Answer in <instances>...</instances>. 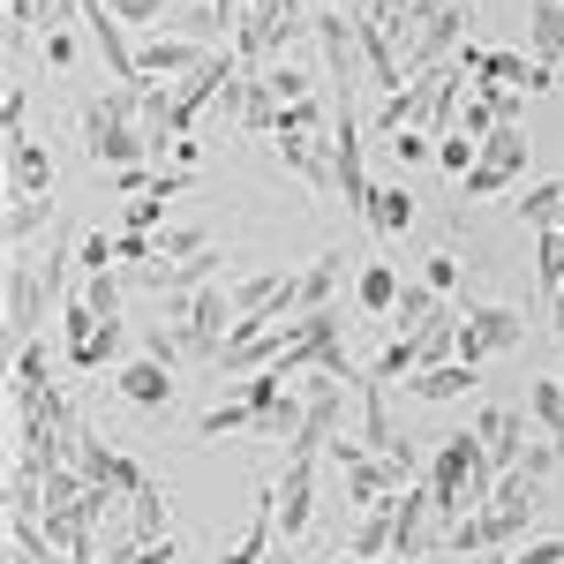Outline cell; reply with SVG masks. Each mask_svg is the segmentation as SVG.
I'll return each instance as SVG.
<instances>
[{
  "label": "cell",
  "mask_w": 564,
  "mask_h": 564,
  "mask_svg": "<svg viewBox=\"0 0 564 564\" xmlns=\"http://www.w3.org/2000/svg\"><path fill=\"white\" fill-rule=\"evenodd\" d=\"M84 159L98 174H129L151 159L143 135V84H106L98 98H84Z\"/></svg>",
  "instance_id": "6da1fadb"
},
{
  "label": "cell",
  "mask_w": 564,
  "mask_h": 564,
  "mask_svg": "<svg viewBox=\"0 0 564 564\" xmlns=\"http://www.w3.org/2000/svg\"><path fill=\"white\" fill-rule=\"evenodd\" d=\"M422 481H430L436 520H444V527H459L467 512H481V505L497 497V467H489V452H481L475 430H452V436H444Z\"/></svg>",
  "instance_id": "7a4b0ae2"
},
{
  "label": "cell",
  "mask_w": 564,
  "mask_h": 564,
  "mask_svg": "<svg viewBox=\"0 0 564 564\" xmlns=\"http://www.w3.org/2000/svg\"><path fill=\"white\" fill-rule=\"evenodd\" d=\"M76 444H84V414H76V399L61 384L15 406V444H8V459L53 475V467H76Z\"/></svg>",
  "instance_id": "3957f363"
},
{
  "label": "cell",
  "mask_w": 564,
  "mask_h": 564,
  "mask_svg": "<svg viewBox=\"0 0 564 564\" xmlns=\"http://www.w3.org/2000/svg\"><path fill=\"white\" fill-rule=\"evenodd\" d=\"M174 316H166V332L181 339V354H196V361H218L226 339L241 332V308H234V286L218 279V286H196V294H166Z\"/></svg>",
  "instance_id": "277c9868"
},
{
  "label": "cell",
  "mask_w": 564,
  "mask_h": 564,
  "mask_svg": "<svg viewBox=\"0 0 564 564\" xmlns=\"http://www.w3.org/2000/svg\"><path fill=\"white\" fill-rule=\"evenodd\" d=\"M332 475H339V489H347L354 512H369V505H384V497H399V489H414V467H399V459H384V452H369L361 436H332Z\"/></svg>",
  "instance_id": "5b68a950"
},
{
  "label": "cell",
  "mask_w": 564,
  "mask_h": 564,
  "mask_svg": "<svg viewBox=\"0 0 564 564\" xmlns=\"http://www.w3.org/2000/svg\"><path fill=\"white\" fill-rule=\"evenodd\" d=\"M467 31H475V8H467V0H422V8H414V45L399 53L406 76H436V68H452L459 45H467Z\"/></svg>",
  "instance_id": "8992f818"
},
{
  "label": "cell",
  "mask_w": 564,
  "mask_h": 564,
  "mask_svg": "<svg viewBox=\"0 0 564 564\" xmlns=\"http://www.w3.org/2000/svg\"><path fill=\"white\" fill-rule=\"evenodd\" d=\"M332 181H339L347 212L369 218L377 181H369V166H361V113H354V84H339V98H332Z\"/></svg>",
  "instance_id": "52a82bcc"
},
{
  "label": "cell",
  "mask_w": 564,
  "mask_h": 564,
  "mask_svg": "<svg viewBox=\"0 0 564 564\" xmlns=\"http://www.w3.org/2000/svg\"><path fill=\"white\" fill-rule=\"evenodd\" d=\"M527 151H534V143H527V129H520V121L489 129V135H481L475 174L459 181V196H467V204H489V196H505L512 181H527Z\"/></svg>",
  "instance_id": "ba28073f"
},
{
  "label": "cell",
  "mask_w": 564,
  "mask_h": 564,
  "mask_svg": "<svg viewBox=\"0 0 564 564\" xmlns=\"http://www.w3.org/2000/svg\"><path fill=\"white\" fill-rule=\"evenodd\" d=\"M527 339V316L512 302H459V361H497Z\"/></svg>",
  "instance_id": "9c48e42d"
},
{
  "label": "cell",
  "mask_w": 564,
  "mask_h": 564,
  "mask_svg": "<svg viewBox=\"0 0 564 564\" xmlns=\"http://www.w3.org/2000/svg\"><path fill=\"white\" fill-rule=\"evenodd\" d=\"M212 53L218 45H204L196 31H151V39H135V76H143V84H181V76H196Z\"/></svg>",
  "instance_id": "30bf717a"
},
{
  "label": "cell",
  "mask_w": 564,
  "mask_h": 564,
  "mask_svg": "<svg viewBox=\"0 0 564 564\" xmlns=\"http://www.w3.org/2000/svg\"><path fill=\"white\" fill-rule=\"evenodd\" d=\"M45 308H53V286L39 279V263L8 257V347H31V339H39Z\"/></svg>",
  "instance_id": "8fae6325"
},
{
  "label": "cell",
  "mask_w": 564,
  "mask_h": 564,
  "mask_svg": "<svg viewBox=\"0 0 564 564\" xmlns=\"http://www.w3.org/2000/svg\"><path fill=\"white\" fill-rule=\"evenodd\" d=\"M61 324H68V361H76L84 377H98V369L121 354V324L98 316L90 302H68V308H61Z\"/></svg>",
  "instance_id": "7c38bea8"
},
{
  "label": "cell",
  "mask_w": 564,
  "mask_h": 564,
  "mask_svg": "<svg viewBox=\"0 0 564 564\" xmlns=\"http://www.w3.org/2000/svg\"><path fill=\"white\" fill-rule=\"evenodd\" d=\"M271 497H279V542L294 550V542L308 534V520H316V459L286 452V475L271 481Z\"/></svg>",
  "instance_id": "4fadbf2b"
},
{
  "label": "cell",
  "mask_w": 564,
  "mask_h": 564,
  "mask_svg": "<svg viewBox=\"0 0 564 564\" xmlns=\"http://www.w3.org/2000/svg\"><path fill=\"white\" fill-rule=\"evenodd\" d=\"M467 430L481 436V452H489L497 481H505V475H512V467L527 459V414H520V406H481V414L467 422Z\"/></svg>",
  "instance_id": "5bb4252c"
},
{
  "label": "cell",
  "mask_w": 564,
  "mask_h": 564,
  "mask_svg": "<svg viewBox=\"0 0 564 564\" xmlns=\"http://www.w3.org/2000/svg\"><path fill=\"white\" fill-rule=\"evenodd\" d=\"M339 279H347V257L339 249H324V257L308 263V271H294V294L271 308V316H286V324H302V316H316V308H332V294H339Z\"/></svg>",
  "instance_id": "9a60e30c"
},
{
  "label": "cell",
  "mask_w": 564,
  "mask_h": 564,
  "mask_svg": "<svg viewBox=\"0 0 564 564\" xmlns=\"http://www.w3.org/2000/svg\"><path fill=\"white\" fill-rule=\"evenodd\" d=\"M174 534V497L159 489V481H143L129 505H121V527L106 534V542H166Z\"/></svg>",
  "instance_id": "2e32d148"
},
{
  "label": "cell",
  "mask_w": 564,
  "mask_h": 564,
  "mask_svg": "<svg viewBox=\"0 0 564 564\" xmlns=\"http://www.w3.org/2000/svg\"><path fill=\"white\" fill-rule=\"evenodd\" d=\"M76 467H84V481H98V489H113V497H135V489H143V467H135L129 452H113V444H106V436H90L84 430V444H76Z\"/></svg>",
  "instance_id": "e0dca14e"
},
{
  "label": "cell",
  "mask_w": 564,
  "mask_h": 564,
  "mask_svg": "<svg viewBox=\"0 0 564 564\" xmlns=\"http://www.w3.org/2000/svg\"><path fill=\"white\" fill-rule=\"evenodd\" d=\"M354 399H361V444H369V452H384V459H399V467H414V459H406V436H399V422H391V399H384V384H377V377H361V384H354Z\"/></svg>",
  "instance_id": "ac0fdd59"
},
{
  "label": "cell",
  "mask_w": 564,
  "mask_h": 564,
  "mask_svg": "<svg viewBox=\"0 0 564 564\" xmlns=\"http://www.w3.org/2000/svg\"><path fill=\"white\" fill-rule=\"evenodd\" d=\"M113 391L129 399L135 414H166V406H174V369H166V361H151V354H135L129 369L113 377Z\"/></svg>",
  "instance_id": "d6986e66"
},
{
  "label": "cell",
  "mask_w": 564,
  "mask_h": 564,
  "mask_svg": "<svg viewBox=\"0 0 564 564\" xmlns=\"http://www.w3.org/2000/svg\"><path fill=\"white\" fill-rule=\"evenodd\" d=\"M430 98H436V84H430V76H406V84H399V90L384 98V106H377V129H384V135L430 129Z\"/></svg>",
  "instance_id": "ffe728a7"
},
{
  "label": "cell",
  "mask_w": 564,
  "mask_h": 564,
  "mask_svg": "<svg viewBox=\"0 0 564 564\" xmlns=\"http://www.w3.org/2000/svg\"><path fill=\"white\" fill-rule=\"evenodd\" d=\"M481 84H505V90H527V98H534V90L557 84V68L534 61V53H505V45H489V76H481Z\"/></svg>",
  "instance_id": "44dd1931"
},
{
  "label": "cell",
  "mask_w": 564,
  "mask_h": 564,
  "mask_svg": "<svg viewBox=\"0 0 564 564\" xmlns=\"http://www.w3.org/2000/svg\"><path fill=\"white\" fill-rule=\"evenodd\" d=\"M391 534H399V497L354 512V534H347V557H391Z\"/></svg>",
  "instance_id": "7402d4cb"
},
{
  "label": "cell",
  "mask_w": 564,
  "mask_h": 564,
  "mask_svg": "<svg viewBox=\"0 0 564 564\" xmlns=\"http://www.w3.org/2000/svg\"><path fill=\"white\" fill-rule=\"evenodd\" d=\"M467 384H475V361H430V369H414V377H406V399L444 406V399H459Z\"/></svg>",
  "instance_id": "603a6c76"
},
{
  "label": "cell",
  "mask_w": 564,
  "mask_h": 564,
  "mask_svg": "<svg viewBox=\"0 0 564 564\" xmlns=\"http://www.w3.org/2000/svg\"><path fill=\"white\" fill-rule=\"evenodd\" d=\"M527 53L564 68V0H527Z\"/></svg>",
  "instance_id": "cb8c5ba5"
},
{
  "label": "cell",
  "mask_w": 564,
  "mask_h": 564,
  "mask_svg": "<svg viewBox=\"0 0 564 564\" xmlns=\"http://www.w3.org/2000/svg\"><path fill=\"white\" fill-rule=\"evenodd\" d=\"M45 226H53V196H23V188H8V257H23Z\"/></svg>",
  "instance_id": "d4e9b609"
},
{
  "label": "cell",
  "mask_w": 564,
  "mask_h": 564,
  "mask_svg": "<svg viewBox=\"0 0 564 564\" xmlns=\"http://www.w3.org/2000/svg\"><path fill=\"white\" fill-rule=\"evenodd\" d=\"M234 286V308L241 316H271V308L294 294V271H249V279H226Z\"/></svg>",
  "instance_id": "484cf974"
},
{
  "label": "cell",
  "mask_w": 564,
  "mask_h": 564,
  "mask_svg": "<svg viewBox=\"0 0 564 564\" xmlns=\"http://www.w3.org/2000/svg\"><path fill=\"white\" fill-rule=\"evenodd\" d=\"M8 188H23V196H53V151L45 143H8Z\"/></svg>",
  "instance_id": "4316f807"
},
{
  "label": "cell",
  "mask_w": 564,
  "mask_h": 564,
  "mask_svg": "<svg viewBox=\"0 0 564 564\" xmlns=\"http://www.w3.org/2000/svg\"><path fill=\"white\" fill-rule=\"evenodd\" d=\"M271 151H279V159H286L308 188H339V181H332V143H308V135H271Z\"/></svg>",
  "instance_id": "83f0119b"
},
{
  "label": "cell",
  "mask_w": 564,
  "mask_h": 564,
  "mask_svg": "<svg viewBox=\"0 0 564 564\" xmlns=\"http://www.w3.org/2000/svg\"><path fill=\"white\" fill-rule=\"evenodd\" d=\"M436 316H444V294H436L430 279H414V286L399 294V308H391V339H414V332H430Z\"/></svg>",
  "instance_id": "f1b7e54d"
},
{
  "label": "cell",
  "mask_w": 564,
  "mask_h": 564,
  "mask_svg": "<svg viewBox=\"0 0 564 564\" xmlns=\"http://www.w3.org/2000/svg\"><path fill=\"white\" fill-rule=\"evenodd\" d=\"M399 294H406V279H399V263H361V279H354V302L369 308V316H384L399 308Z\"/></svg>",
  "instance_id": "f546056e"
},
{
  "label": "cell",
  "mask_w": 564,
  "mask_h": 564,
  "mask_svg": "<svg viewBox=\"0 0 564 564\" xmlns=\"http://www.w3.org/2000/svg\"><path fill=\"white\" fill-rule=\"evenodd\" d=\"M520 218L534 226V234L564 226V174H550V181H520Z\"/></svg>",
  "instance_id": "4dcf8cb0"
},
{
  "label": "cell",
  "mask_w": 564,
  "mask_h": 564,
  "mask_svg": "<svg viewBox=\"0 0 564 564\" xmlns=\"http://www.w3.org/2000/svg\"><path fill=\"white\" fill-rule=\"evenodd\" d=\"M39 391H53V369H45V347L31 339V347H15V361H8V406H23Z\"/></svg>",
  "instance_id": "1f68e13d"
},
{
  "label": "cell",
  "mask_w": 564,
  "mask_h": 564,
  "mask_svg": "<svg viewBox=\"0 0 564 564\" xmlns=\"http://www.w3.org/2000/svg\"><path fill=\"white\" fill-rule=\"evenodd\" d=\"M279 113H286V106H279V90L263 84V76H249V84H241V129L271 143V135H279Z\"/></svg>",
  "instance_id": "d6a6232c"
},
{
  "label": "cell",
  "mask_w": 564,
  "mask_h": 564,
  "mask_svg": "<svg viewBox=\"0 0 564 564\" xmlns=\"http://www.w3.org/2000/svg\"><path fill=\"white\" fill-rule=\"evenodd\" d=\"M369 226H377L384 241H399V234L414 226V188H406V181H391V188H377V204H369Z\"/></svg>",
  "instance_id": "836d02e7"
},
{
  "label": "cell",
  "mask_w": 564,
  "mask_h": 564,
  "mask_svg": "<svg viewBox=\"0 0 564 564\" xmlns=\"http://www.w3.org/2000/svg\"><path fill=\"white\" fill-rule=\"evenodd\" d=\"M527 414H534V430L564 444V377H542V384H527Z\"/></svg>",
  "instance_id": "e575fe53"
},
{
  "label": "cell",
  "mask_w": 564,
  "mask_h": 564,
  "mask_svg": "<svg viewBox=\"0 0 564 564\" xmlns=\"http://www.w3.org/2000/svg\"><path fill=\"white\" fill-rule=\"evenodd\" d=\"M263 84L279 90V106H302V98H316V84H324V76H316L308 61H294V53H286V61H271V68H263Z\"/></svg>",
  "instance_id": "d590c367"
},
{
  "label": "cell",
  "mask_w": 564,
  "mask_h": 564,
  "mask_svg": "<svg viewBox=\"0 0 564 564\" xmlns=\"http://www.w3.org/2000/svg\"><path fill=\"white\" fill-rule=\"evenodd\" d=\"M241 430H257V406L234 391V399H218V406H204V422H196V436L204 444H218V436H241Z\"/></svg>",
  "instance_id": "8d00e7d4"
},
{
  "label": "cell",
  "mask_w": 564,
  "mask_h": 564,
  "mask_svg": "<svg viewBox=\"0 0 564 564\" xmlns=\"http://www.w3.org/2000/svg\"><path fill=\"white\" fill-rule=\"evenodd\" d=\"M534 279H542V294H564V226L534 234Z\"/></svg>",
  "instance_id": "74e56055"
},
{
  "label": "cell",
  "mask_w": 564,
  "mask_h": 564,
  "mask_svg": "<svg viewBox=\"0 0 564 564\" xmlns=\"http://www.w3.org/2000/svg\"><path fill=\"white\" fill-rule=\"evenodd\" d=\"M181 557V542L166 534V542H106L98 550V564H174Z\"/></svg>",
  "instance_id": "f35d334b"
},
{
  "label": "cell",
  "mask_w": 564,
  "mask_h": 564,
  "mask_svg": "<svg viewBox=\"0 0 564 564\" xmlns=\"http://www.w3.org/2000/svg\"><path fill=\"white\" fill-rule=\"evenodd\" d=\"M475 159H481V143L467 129H452V135H436V166H444V174L452 181H467L475 174Z\"/></svg>",
  "instance_id": "ab89813d"
},
{
  "label": "cell",
  "mask_w": 564,
  "mask_h": 564,
  "mask_svg": "<svg viewBox=\"0 0 564 564\" xmlns=\"http://www.w3.org/2000/svg\"><path fill=\"white\" fill-rule=\"evenodd\" d=\"M204 249H212L204 226H166V234H159V263H188V257H204Z\"/></svg>",
  "instance_id": "60d3db41"
},
{
  "label": "cell",
  "mask_w": 564,
  "mask_h": 564,
  "mask_svg": "<svg viewBox=\"0 0 564 564\" xmlns=\"http://www.w3.org/2000/svg\"><path fill=\"white\" fill-rule=\"evenodd\" d=\"M113 263H129V271H143V263H159V234H113Z\"/></svg>",
  "instance_id": "b9f144b4"
},
{
  "label": "cell",
  "mask_w": 564,
  "mask_h": 564,
  "mask_svg": "<svg viewBox=\"0 0 564 564\" xmlns=\"http://www.w3.org/2000/svg\"><path fill=\"white\" fill-rule=\"evenodd\" d=\"M23 113H31V90L8 76V90H0V135H8V143H23Z\"/></svg>",
  "instance_id": "7bdbcfd3"
},
{
  "label": "cell",
  "mask_w": 564,
  "mask_h": 564,
  "mask_svg": "<svg viewBox=\"0 0 564 564\" xmlns=\"http://www.w3.org/2000/svg\"><path fill=\"white\" fill-rule=\"evenodd\" d=\"M324 106H316V98H302V106H286V113H279V135H308V143H324Z\"/></svg>",
  "instance_id": "ee69618b"
},
{
  "label": "cell",
  "mask_w": 564,
  "mask_h": 564,
  "mask_svg": "<svg viewBox=\"0 0 564 564\" xmlns=\"http://www.w3.org/2000/svg\"><path fill=\"white\" fill-rule=\"evenodd\" d=\"M84 302L98 308V316H113V324H121V271H98V279L84 286Z\"/></svg>",
  "instance_id": "f6af8a7d"
},
{
  "label": "cell",
  "mask_w": 564,
  "mask_h": 564,
  "mask_svg": "<svg viewBox=\"0 0 564 564\" xmlns=\"http://www.w3.org/2000/svg\"><path fill=\"white\" fill-rule=\"evenodd\" d=\"M121 226H129V234H166V196H135Z\"/></svg>",
  "instance_id": "bcb514c9"
},
{
  "label": "cell",
  "mask_w": 564,
  "mask_h": 564,
  "mask_svg": "<svg viewBox=\"0 0 564 564\" xmlns=\"http://www.w3.org/2000/svg\"><path fill=\"white\" fill-rule=\"evenodd\" d=\"M505 564H564V534H534V542H520Z\"/></svg>",
  "instance_id": "7dc6e473"
},
{
  "label": "cell",
  "mask_w": 564,
  "mask_h": 564,
  "mask_svg": "<svg viewBox=\"0 0 564 564\" xmlns=\"http://www.w3.org/2000/svg\"><path fill=\"white\" fill-rule=\"evenodd\" d=\"M76 263H84L90 279H98V271H113V234H84V241H76Z\"/></svg>",
  "instance_id": "c3c4849f"
},
{
  "label": "cell",
  "mask_w": 564,
  "mask_h": 564,
  "mask_svg": "<svg viewBox=\"0 0 564 564\" xmlns=\"http://www.w3.org/2000/svg\"><path fill=\"white\" fill-rule=\"evenodd\" d=\"M391 151H399V166H422V159H436V135L406 129V135H391Z\"/></svg>",
  "instance_id": "681fc988"
},
{
  "label": "cell",
  "mask_w": 564,
  "mask_h": 564,
  "mask_svg": "<svg viewBox=\"0 0 564 564\" xmlns=\"http://www.w3.org/2000/svg\"><path fill=\"white\" fill-rule=\"evenodd\" d=\"M557 459H564V444H550V436H542V444H527L520 475H534V481H550V475H557Z\"/></svg>",
  "instance_id": "f907efd6"
},
{
  "label": "cell",
  "mask_w": 564,
  "mask_h": 564,
  "mask_svg": "<svg viewBox=\"0 0 564 564\" xmlns=\"http://www.w3.org/2000/svg\"><path fill=\"white\" fill-rule=\"evenodd\" d=\"M121 23H166V0H106Z\"/></svg>",
  "instance_id": "816d5d0a"
},
{
  "label": "cell",
  "mask_w": 564,
  "mask_h": 564,
  "mask_svg": "<svg viewBox=\"0 0 564 564\" xmlns=\"http://www.w3.org/2000/svg\"><path fill=\"white\" fill-rule=\"evenodd\" d=\"M422 279H430L436 294H452V286H459V257H452V249H436V257H430V271H422Z\"/></svg>",
  "instance_id": "f5cc1de1"
},
{
  "label": "cell",
  "mask_w": 564,
  "mask_h": 564,
  "mask_svg": "<svg viewBox=\"0 0 564 564\" xmlns=\"http://www.w3.org/2000/svg\"><path fill=\"white\" fill-rule=\"evenodd\" d=\"M76 61V39H68V23L61 31H45V68H68Z\"/></svg>",
  "instance_id": "db71d44e"
},
{
  "label": "cell",
  "mask_w": 564,
  "mask_h": 564,
  "mask_svg": "<svg viewBox=\"0 0 564 564\" xmlns=\"http://www.w3.org/2000/svg\"><path fill=\"white\" fill-rule=\"evenodd\" d=\"M196 151H204L196 135H181V143H166V159H174V166H188V174H196Z\"/></svg>",
  "instance_id": "11a10c76"
},
{
  "label": "cell",
  "mask_w": 564,
  "mask_h": 564,
  "mask_svg": "<svg viewBox=\"0 0 564 564\" xmlns=\"http://www.w3.org/2000/svg\"><path fill=\"white\" fill-rule=\"evenodd\" d=\"M339 564H406V557H347V550H339Z\"/></svg>",
  "instance_id": "9f6ffc18"
},
{
  "label": "cell",
  "mask_w": 564,
  "mask_h": 564,
  "mask_svg": "<svg viewBox=\"0 0 564 564\" xmlns=\"http://www.w3.org/2000/svg\"><path fill=\"white\" fill-rule=\"evenodd\" d=\"M271 564H294V550H286V542H279V550H271Z\"/></svg>",
  "instance_id": "6f0895ef"
},
{
  "label": "cell",
  "mask_w": 564,
  "mask_h": 564,
  "mask_svg": "<svg viewBox=\"0 0 564 564\" xmlns=\"http://www.w3.org/2000/svg\"><path fill=\"white\" fill-rule=\"evenodd\" d=\"M550 302H557V332H564V294H550Z\"/></svg>",
  "instance_id": "680465c9"
}]
</instances>
